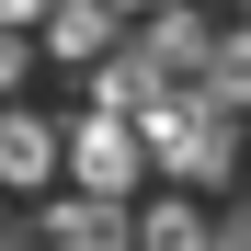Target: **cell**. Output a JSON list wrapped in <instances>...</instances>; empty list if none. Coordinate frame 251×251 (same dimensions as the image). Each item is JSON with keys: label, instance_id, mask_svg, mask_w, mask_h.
Returning <instances> with one entry per match:
<instances>
[{"label": "cell", "instance_id": "1", "mask_svg": "<svg viewBox=\"0 0 251 251\" xmlns=\"http://www.w3.org/2000/svg\"><path fill=\"white\" fill-rule=\"evenodd\" d=\"M57 160H69L92 194H137V183H149V137H137V114H114V103L80 114L69 137H57Z\"/></svg>", "mask_w": 251, "mask_h": 251}, {"label": "cell", "instance_id": "2", "mask_svg": "<svg viewBox=\"0 0 251 251\" xmlns=\"http://www.w3.org/2000/svg\"><path fill=\"white\" fill-rule=\"evenodd\" d=\"M46 183H57V114L0 92V194H46Z\"/></svg>", "mask_w": 251, "mask_h": 251}, {"label": "cell", "instance_id": "3", "mask_svg": "<svg viewBox=\"0 0 251 251\" xmlns=\"http://www.w3.org/2000/svg\"><path fill=\"white\" fill-rule=\"evenodd\" d=\"M114 34H126V12H114V0H46V12H34V57H69V69H92Z\"/></svg>", "mask_w": 251, "mask_h": 251}, {"label": "cell", "instance_id": "4", "mask_svg": "<svg viewBox=\"0 0 251 251\" xmlns=\"http://www.w3.org/2000/svg\"><path fill=\"white\" fill-rule=\"evenodd\" d=\"M34 228H46V240H126V194H92V183H80V194H46Z\"/></svg>", "mask_w": 251, "mask_h": 251}, {"label": "cell", "instance_id": "5", "mask_svg": "<svg viewBox=\"0 0 251 251\" xmlns=\"http://www.w3.org/2000/svg\"><path fill=\"white\" fill-rule=\"evenodd\" d=\"M126 240H217V217H205V205H194V183H183V194L137 205V217H126Z\"/></svg>", "mask_w": 251, "mask_h": 251}, {"label": "cell", "instance_id": "6", "mask_svg": "<svg viewBox=\"0 0 251 251\" xmlns=\"http://www.w3.org/2000/svg\"><path fill=\"white\" fill-rule=\"evenodd\" d=\"M34 80V23H0V92H23Z\"/></svg>", "mask_w": 251, "mask_h": 251}, {"label": "cell", "instance_id": "7", "mask_svg": "<svg viewBox=\"0 0 251 251\" xmlns=\"http://www.w3.org/2000/svg\"><path fill=\"white\" fill-rule=\"evenodd\" d=\"M34 12H46V0H0V23H34Z\"/></svg>", "mask_w": 251, "mask_h": 251}, {"label": "cell", "instance_id": "8", "mask_svg": "<svg viewBox=\"0 0 251 251\" xmlns=\"http://www.w3.org/2000/svg\"><path fill=\"white\" fill-rule=\"evenodd\" d=\"M114 12H149V0H114Z\"/></svg>", "mask_w": 251, "mask_h": 251}]
</instances>
